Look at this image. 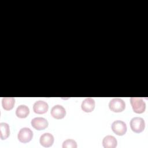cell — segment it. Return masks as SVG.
I'll use <instances>...</instances> for the list:
<instances>
[{
    "mask_svg": "<svg viewBox=\"0 0 148 148\" xmlns=\"http://www.w3.org/2000/svg\"><path fill=\"white\" fill-rule=\"evenodd\" d=\"M49 109L48 104L43 101H38L33 105V110L37 114H44L47 112Z\"/></svg>",
    "mask_w": 148,
    "mask_h": 148,
    "instance_id": "obj_8",
    "label": "cell"
},
{
    "mask_svg": "<svg viewBox=\"0 0 148 148\" xmlns=\"http://www.w3.org/2000/svg\"><path fill=\"white\" fill-rule=\"evenodd\" d=\"M63 148H76L77 143L73 139H66L62 143Z\"/></svg>",
    "mask_w": 148,
    "mask_h": 148,
    "instance_id": "obj_15",
    "label": "cell"
},
{
    "mask_svg": "<svg viewBox=\"0 0 148 148\" xmlns=\"http://www.w3.org/2000/svg\"><path fill=\"white\" fill-rule=\"evenodd\" d=\"M130 127L135 133L142 132L145 127V123L143 119L139 117L132 118L130 121Z\"/></svg>",
    "mask_w": 148,
    "mask_h": 148,
    "instance_id": "obj_3",
    "label": "cell"
},
{
    "mask_svg": "<svg viewBox=\"0 0 148 148\" xmlns=\"http://www.w3.org/2000/svg\"><path fill=\"white\" fill-rule=\"evenodd\" d=\"M117 145V140L113 136L107 135L103 139L102 145L105 148H114Z\"/></svg>",
    "mask_w": 148,
    "mask_h": 148,
    "instance_id": "obj_11",
    "label": "cell"
},
{
    "mask_svg": "<svg viewBox=\"0 0 148 148\" xmlns=\"http://www.w3.org/2000/svg\"><path fill=\"white\" fill-rule=\"evenodd\" d=\"M10 135L9 125L6 123H0V138L1 139H6Z\"/></svg>",
    "mask_w": 148,
    "mask_h": 148,
    "instance_id": "obj_14",
    "label": "cell"
},
{
    "mask_svg": "<svg viewBox=\"0 0 148 148\" xmlns=\"http://www.w3.org/2000/svg\"><path fill=\"white\" fill-rule=\"evenodd\" d=\"M50 114L54 119H61L66 115V111L62 105H56L51 108Z\"/></svg>",
    "mask_w": 148,
    "mask_h": 148,
    "instance_id": "obj_7",
    "label": "cell"
},
{
    "mask_svg": "<svg viewBox=\"0 0 148 148\" xmlns=\"http://www.w3.org/2000/svg\"><path fill=\"white\" fill-rule=\"evenodd\" d=\"M39 142L40 145L43 147H50L54 142V136L50 133H44L40 136Z\"/></svg>",
    "mask_w": 148,
    "mask_h": 148,
    "instance_id": "obj_9",
    "label": "cell"
},
{
    "mask_svg": "<svg viewBox=\"0 0 148 148\" xmlns=\"http://www.w3.org/2000/svg\"><path fill=\"white\" fill-rule=\"evenodd\" d=\"M95 102L94 99L91 98H85L82 103V109L85 112H91L95 108Z\"/></svg>",
    "mask_w": 148,
    "mask_h": 148,
    "instance_id": "obj_10",
    "label": "cell"
},
{
    "mask_svg": "<svg viewBox=\"0 0 148 148\" xmlns=\"http://www.w3.org/2000/svg\"><path fill=\"white\" fill-rule=\"evenodd\" d=\"M112 130L114 134L122 136L124 135L127 130L126 124L121 120H116L112 124Z\"/></svg>",
    "mask_w": 148,
    "mask_h": 148,
    "instance_id": "obj_4",
    "label": "cell"
},
{
    "mask_svg": "<svg viewBox=\"0 0 148 148\" xmlns=\"http://www.w3.org/2000/svg\"><path fill=\"white\" fill-rule=\"evenodd\" d=\"M15 103V99L13 97H3L2 100L3 108L6 110H10L13 109Z\"/></svg>",
    "mask_w": 148,
    "mask_h": 148,
    "instance_id": "obj_13",
    "label": "cell"
},
{
    "mask_svg": "<svg viewBox=\"0 0 148 148\" xmlns=\"http://www.w3.org/2000/svg\"><path fill=\"white\" fill-rule=\"evenodd\" d=\"M29 113V109L28 107L25 105H21L18 106L16 110V116L21 119L27 117Z\"/></svg>",
    "mask_w": 148,
    "mask_h": 148,
    "instance_id": "obj_12",
    "label": "cell"
},
{
    "mask_svg": "<svg viewBox=\"0 0 148 148\" xmlns=\"http://www.w3.org/2000/svg\"><path fill=\"white\" fill-rule=\"evenodd\" d=\"M32 126L37 130H43L48 127V121L43 117H35L31 120Z\"/></svg>",
    "mask_w": 148,
    "mask_h": 148,
    "instance_id": "obj_6",
    "label": "cell"
},
{
    "mask_svg": "<svg viewBox=\"0 0 148 148\" xmlns=\"http://www.w3.org/2000/svg\"><path fill=\"white\" fill-rule=\"evenodd\" d=\"M33 137V132L29 128H21L17 135L18 140L21 143H27L31 141Z\"/></svg>",
    "mask_w": 148,
    "mask_h": 148,
    "instance_id": "obj_5",
    "label": "cell"
},
{
    "mask_svg": "<svg viewBox=\"0 0 148 148\" xmlns=\"http://www.w3.org/2000/svg\"><path fill=\"white\" fill-rule=\"evenodd\" d=\"M130 102L134 112L139 114L145 111L146 103L142 98L131 97L130 98Z\"/></svg>",
    "mask_w": 148,
    "mask_h": 148,
    "instance_id": "obj_1",
    "label": "cell"
},
{
    "mask_svg": "<svg viewBox=\"0 0 148 148\" xmlns=\"http://www.w3.org/2000/svg\"><path fill=\"white\" fill-rule=\"evenodd\" d=\"M109 108L110 110L113 112H121L125 109V103L122 99L119 98H114L110 101Z\"/></svg>",
    "mask_w": 148,
    "mask_h": 148,
    "instance_id": "obj_2",
    "label": "cell"
}]
</instances>
